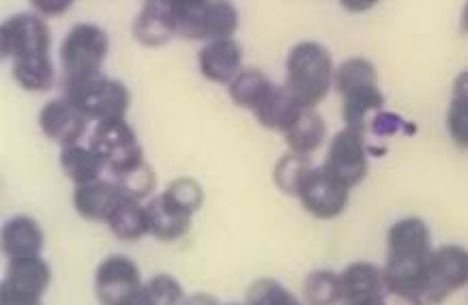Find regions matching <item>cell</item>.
<instances>
[{
	"mask_svg": "<svg viewBox=\"0 0 468 305\" xmlns=\"http://www.w3.org/2000/svg\"><path fill=\"white\" fill-rule=\"evenodd\" d=\"M432 252V233L421 217L398 219L387 233V258L383 265L385 289L409 292L421 299Z\"/></svg>",
	"mask_w": 468,
	"mask_h": 305,
	"instance_id": "6da1fadb",
	"label": "cell"
},
{
	"mask_svg": "<svg viewBox=\"0 0 468 305\" xmlns=\"http://www.w3.org/2000/svg\"><path fill=\"white\" fill-rule=\"evenodd\" d=\"M335 89L342 95V119L348 130L367 136V127L385 108V93L378 87V71L372 60L353 57L335 69Z\"/></svg>",
	"mask_w": 468,
	"mask_h": 305,
	"instance_id": "7a4b0ae2",
	"label": "cell"
},
{
	"mask_svg": "<svg viewBox=\"0 0 468 305\" xmlns=\"http://www.w3.org/2000/svg\"><path fill=\"white\" fill-rule=\"evenodd\" d=\"M335 84L331 52L318 41H301L286 58L284 89L303 110H316Z\"/></svg>",
	"mask_w": 468,
	"mask_h": 305,
	"instance_id": "3957f363",
	"label": "cell"
},
{
	"mask_svg": "<svg viewBox=\"0 0 468 305\" xmlns=\"http://www.w3.org/2000/svg\"><path fill=\"white\" fill-rule=\"evenodd\" d=\"M176 37L194 41L230 39L239 28V9L228 0H172Z\"/></svg>",
	"mask_w": 468,
	"mask_h": 305,
	"instance_id": "277c9868",
	"label": "cell"
},
{
	"mask_svg": "<svg viewBox=\"0 0 468 305\" xmlns=\"http://www.w3.org/2000/svg\"><path fill=\"white\" fill-rule=\"evenodd\" d=\"M65 100L73 103L90 123H103V121L125 119L129 106H132V93L116 78L106 73L84 78V80L65 82Z\"/></svg>",
	"mask_w": 468,
	"mask_h": 305,
	"instance_id": "5b68a950",
	"label": "cell"
},
{
	"mask_svg": "<svg viewBox=\"0 0 468 305\" xmlns=\"http://www.w3.org/2000/svg\"><path fill=\"white\" fill-rule=\"evenodd\" d=\"M108 52L110 39L101 26L89 22H80L71 26L58 52L65 82L84 80V78L101 73V65L108 58Z\"/></svg>",
	"mask_w": 468,
	"mask_h": 305,
	"instance_id": "8992f818",
	"label": "cell"
},
{
	"mask_svg": "<svg viewBox=\"0 0 468 305\" xmlns=\"http://www.w3.org/2000/svg\"><path fill=\"white\" fill-rule=\"evenodd\" d=\"M89 144L106 163V170L112 174V179L146 162L143 144L135 136L133 127L127 123V119L95 123Z\"/></svg>",
	"mask_w": 468,
	"mask_h": 305,
	"instance_id": "52a82bcc",
	"label": "cell"
},
{
	"mask_svg": "<svg viewBox=\"0 0 468 305\" xmlns=\"http://www.w3.org/2000/svg\"><path fill=\"white\" fill-rule=\"evenodd\" d=\"M52 35L48 22L35 11L16 14L0 24V54L14 63L50 58Z\"/></svg>",
	"mask_w": 468,
	"mask_h": 305,
	"instance_id": "ba28073f",
	"label": "cell"
},
{
	"mask_svg": "<svg viewBox=\"0 0 468 305\" xmlns=\"http://www.w3.org/2000/svg\"><path fill=\"white\" fill-rule=\"evenodd\" d=\"M468 286V249L462 246H441L432 252L426 284L421 290L423 305L445 303L453 292Z\"/></svg>",
	"mask_w": 468,
	"mask_h": 305,
	"instance_id": "9c48e42d",
	"label": "cell"
},
{
	"mask_svg": "<svg viewBox=\"0 0 468 305\" xmlns=\"http://www.w3.org/2000/svg\"><path fill=\"white\" fill-rule=\"evenodd\" d=\"M323 168L342 185L353 189L367 176L369 144L366 133L344 127L326 146Z\"/></svg>",
	"mask_w": 468,
	"mask_h": 305,
	"instance_id": "30bf717a",
	"label": "cell"
},
{
	"mask_svg": "<svg viewBox=\"0 0 468 305\" xmlns=\"http://www.w3.org/2000/svg\"><path fill=\"white\" fill-rule=\"evenodd\" d=\"M144 289L138 265L122 254H112L95 271V295L101 305H132Z\"/></svg>",
	"mask_w": 468,
	"mask_h": 305,
	"instance_id": "8fae6325",
	"label": "cell"
},
{
	"mask_svg": "<svg viewBox=\"0 0 468 305\" xmlns=\"http://www.w3.org/2000/svg\"><path fill=\"white\" fill-rule=\"evenodd\" d=\"M303 209L316 219H335L346 211L350 189L323 166H314L297 194Z\"/></svg>",
	"mask_w": 468,
	"mask_h": 305,
	"instance_id": "7c38bea8",
	"label": "cell"
},
{
	"mask_svg": "<svg viewBox=\"0 0 468 305\" xmlns=\"http://www.w3.org/2000/svg\"><path fill=\"white\" fill-rule=\"evenodd\" d=\"M50 282L52 269L41 256L7 260V269H5L3 284H0V297L27 303H41V297L46 295Z\"/></svg>",
	"mask_w": 468,
	"mask_h": 305,
	"instance_id": "4fadbf2b",
	"label": "cell"
},
{
	"mask_svg": "<svg viewBox=\"0 0 468 305\" xmlns=\"http://www.w3.org/2000/svg\"><path fill=\"white\" fill-rule=\"evenodd\" d=\"M89 127L90 121L65 97L48 101L39 112V130L46 133L48 140L60 146L82 142V138L89 133Z\"/></svg>",
	"mask_w": 468,
	"mask_h": 305,
	"instance_id": "5bb4252c",
	"label": "cell"
},
{
	"mask_svg": "<svg viewBox=\"0 0 468 305\" xmlns=\"http://www.w3.org/2000/svg\"><path fill=\"white\" fill-rule=\"evenodd\" d=\"M342 305H383V269L372 262H350L340 273Z\"/></svg>",
	"mask_w": 468,
	"mask_h": 305,
	"instance_id": "9a60e30c",
	"label": "cell"
},
{
	"mask_svg": "<svg viewBox=\"0 0 468 305\" xmlns=\"http://www.w3.org/2000/svg\"><path fill=\"white\" fill-rule=\"evenodd\" d=\"M200 73L208 82L228 84L243 71V47L234 37L208 41L198 52Z\"/></svg>",
	"mask_w": 468,
	"mask_h": 305,
	"instance_id": "2e32d148",
	"label": "cell"
},
{
	"mask_svg": "<svg viewBox=\"0 0 468 305\" xmlns=\"http://www.w3.org/2000/svg\"><path fill=\"white\" fill-rule=\"evenodd\" d=\"M133 37L144 47H162L176 37L172 0H149L133 20Z\"/></svg>",
	"mask_w": 468,
	"mask_h": 305,
	"instance_id": "e0dca14e",
	"label": "cell"
},
{
	"mask_svg": "<svg viewBox=\"0 0 468 305\" xmlns=\"http://www.w3.org/2000/svg\"><path fill=\"white\" fill-rule=\"evenodd\" d=\"M43 243H46L43 228L30 216H14L0 230V249L7 260L41 256Z\"/></svg>",
	"mask_w": 468,
	"mask_h": 305,
	"instance_id": "ac0fdd59",
	"label": "cell"
},
{
	"mask_svg": "<svg viewBox=\"0 0 468 305\" xmlns=\"http://www.w3.org/2000/svg\"><path fill=\"white\" fill-rule=\"evenodd\" d=\"M121 198V189L112 179H100L73 189V209L86 222L108 224Z\"/></svg>",
	"mask_w": 468,
	"mask_h": 305,
	"instance_id": "d6986e66",
	"label": "cell"
},
{
	"mask_svg": "<svg viewBox=\"0 0 468 305\" xmlns=\"http://www.w3.org/2000/svg\"><path fill=\"white\" fill-rule=\"evenodd\" d=\"M146 216H149V233L157 241H178L192 230L194 216H189V213L178 209L175 203H170L164 196V192L146 203Z\"/></svg>",
	"mask_w": 468,
	"mask_h": 305,
	"instance_id": "ffe728a7",
	"label": "cell"
},
{
	"mask_svg": "<svg viewBox=\"0 0 468 305\" xmlns=\"http://www.w3.org/2000/svg\"><path fill=\"white\" fill-rule=\"evenodd\" d=\"M301 112H303V108L292 100L291 93L284 89V84H282V87L275 84L273 90H271V93L264 97L261 106L254 110V117L264 130L286 133L294 123H297Z\"/></svg>",
	"mask_w": 468,
	"mask_h": 305,
	"instance_id": "44dd1931",
	"label": "cell"
},
{
	"mask_svg": "<svg viewBox=\"0 0 468 305\" xmlns=\"http://www.w3.org/2000/svg\"><path fill=\"white\" fill-rule=\"evenodd\" d=\"M60 168L67 179H69L73 185H86V183L100 181L103 179V170H106V163L101 162V157L92 151L90 144H69L60 149Z\"/></svg>",
	"mask_w": 468,
	"mask_h": 305,
	"instance_id": "7402d4cb",
	"label": "cell"
},
{
	"mask_svg": "<svg viewBox=\"0 0 468 305\" xmlns=\"http://www.w3.org/2000/svg\"><path fill=\"white\" fill-rule=\"evenodd\" d=\"M108 228L121 241H140L149 233V216H146V205L138 200L122 196L119 205L114 206L112 216L108 219Z\"/></svg>",
	"mask_w": 468,
	"mask_h": 305,
	"instance_id": "603a6c76",
	"label": "cell"
},
{
	"mask_svg": "<svg viewBox=\"0 0 468 305\" xmlns=\"http://www.w3.org/2000/svg\"><path fill=\"white\" fill-rule=\"evenodd\" d=\"M286 144L291 152L310 157L323 146L326 138V121L320 117L316 110H303L291 130L284 133Z\"/></svg>",
	"mask_w": 468,
	"mask_h": 305,
	"instance_id": "cb8c5ba5",
	"label": "cell"
},
{
	"mask_svg": "<svg viewBox=\"0 0 468 305\" xmlns=\"http://www.w3.org/2000/svg\"><path fill=\"white\" fill-rule=\"evenodd\" d=\"M275 84L271 82V78L267 73H262L261 69H243L237 78L230 82L228 87V93H230V100L234 106L245 108V110H254L261 106L271 90H273Z\"/></svg>",
	"mask_w": 468,
	"mask_h": 305,
	"instance_id": "d4e9b609",
	"label": "cell"
},
{
	"mask_svg": "<svg viewBox=\"0 0 468 305\" xmlns=\"http://www.w3.org/2000/svg\"><path fill=\"white\" fill-rule=\"evenodd\" d=\"M447 131L460 149H468V69L455 78L447 110Z\"/></svg>",
	"mask_w": 468,
	"mask_h": 305,
	"instance_id": "484cf974",
	"label": "cell"
},
{
	"mask_svg": "<svg viewBox=\"0 0 468 305\" xmlns=\"http://www.w3.org/2000/svg\"><path fill=\"white\" fill-rule=\"evenodd\" d=\"M312 162L310 157H303V155H297V152H291L288 151L286 155H282L280 160H277L275 168H273V181L280 192L288 194V196H294L297 198L301 185H303L305 176L310 174L312 170Z\"/></svg>",
	"mask_w": 468,
	"mask_h": 305,
	"instance_id": "4316f807",
	"label": "cell"
},
{
	"mask_svg": "<svg viewBox=\"0 0 468 305\" xmlns=\"http://www.w3.org/2000/svg\"><path fill=\"white\" fill-rule=\"evenodd\" d=\"M14 78L24 90L30 93H43L50 90L57 82V69H54L52 57L50 58H37L24 60V63H14Z\"/></svg>",
	"mask_w": 468,
	"mask_h": 305,
	"instance_id": "83f0119b",
	"label": "cell"
},
{
	"mask_svg": "<svg viewBox=\"0 0 468 305\" xmlns=\"http://www.w3.org/2000/svg\"><path fill=\"white\" fill-rule=\"evenodd\" d=\"M307 305H337L342 303L340 276L329 269L312 271L303 284Z\"/></svg>",
	"mask_w": 468,
	"mask_h": 305,
	"instance_id": "f1b7e54d",
	"label": "cell"
},
{
	"mask_svg": "<svg viewBox=\"0 0 468 305\" xmlns=\"http://www.w3.org/2000/svg\"><path fill=\"white\" fill-rule=\"evenodd\" d=\"M112 181L116 183V187L121 189L122 196L138 200V203H144V200H151L157 176H155V170L151 168V163L144 162L140 163V166H135L133 170H129L125 174L114 176Z\"/></svg>",
	"mask_w": 468,
	"mask_h": 305,
	"instance_id": "f546056e",
	"label": "cell"
},
{
	"mask_svg": "<svg viewBox=\"0 0 468 305\" xmlns=\"http://www.w3.org/2000/svg\"><path fill=\"white\" fill-rule=\"evenodd\" d=\"M245 305H303L284 284L273 278H261L248 289Z\"/></svg>",
	"mask_w": 468,
	"mask_h": 305,
	"instance_id": "4dcf8cb0",
	"label": "cell"
},
{
	"mask_svg": "<svg viewBox=\"0 0 468 305\" xmlns=\"http://www.w3.org/2000/svg\"><path fill=\"white\" fill-rule=\"evenodd\" d=\"M164 196L175 203L178 209L189 213V216H196L202 209V203H205V189L192 176H178L170 183L168 187L164 189Z\"/></svg>",
	"mask_w": 468,
	"mask_h": 305,
	"instance_id": "1f68e13d",
	"label": "cell"
},
{
	"mask_svg": "<svg viewBox=\"0 0 468 305\" xmlns=\"http://www.w3.org/2000/svg\"><path fill=\"white\" fill-rule=\"evenodd\" d=\"M143 299L149 305H183L185 292L176 278L168 276V273H159L149 282H144Z\"/></svg>",
	"mask_w": 468,
	"mask_h": 305,
	"instance_id": "d6a6232c",
	"label": "cell"
},
{
	"mask_svg": "<svg viewBox=\"0 0 468 305\" xmlns=\"http://www.w3.org/2000/svg\"><path fill=\"white\" fill-rule=\"evenodd\" d=\"M402 131L412 133L415 131V125L406 123V121L402 117H398L396 112H385V110H380L367 127V133H372V136H378V138H391Z\"/></svg>",
	"mask_w": 468,
	"mask_h": 305,
	"instance_id": "836d02e7",
	"label": "cell"
},
{
	"mask_svg": "<svg viewBox=\"0 0 468 305\" xmlns=\"http://www.w3.org/2000/svg\"><path fill=\"white\" fill-rule=\"evenodd\" d=\"M73 7V0H35L33 9L41 17H60Z\"/></svg>",
	"mask_w": 468,
	"mask_h": 305,
	"instance_id": "e575fe53",
	"label": "cell"
},
{
	"mask_svg": "<svg viewBox=\"0 0 468 305\" xmlns=\"http://www.w3.org/2000/svg\"><path fill=\"white\" fill-rule=\"evenodd\" d=\"M383 305H423V303H421V299L415 295H409V292L385 289L383 290Z\"/></svg>",
	"mask_w": 468,
	"mask_h": 305,
	"instance_id": "d590c367",
	"label": "cell"
},
{
	"mask_svg": "<svg viewBox=\"0 0 468 305\" xmlns=\"http://www.w3.org/2000/svg\"><path fill=\"white\" fill-rule=\"evenodd\" d=\"M0 305H41V303H27V301H16V299L0 297Z\"/></svg>",
	"mask_w": 468,
	"mask_h": 305,
	"instance_id": "8d00e7d4",
	"label": "cell"
},
{
	"mask_svg": "<svg viewBox=\"0 0 468 305\" xmlns=\"http://www.w3.org/2000/svg\"><path fill=\"white\" fill-rule=\"evenodd\" d=\"M462 30L468 33V5H464V11H462Z\"/></svg>",
	"mask_w": 468,
	"mask_h": 305,
	"instance_id": "74e56055",
	"label": "cell"
},
{
	"mask_svg": "<svg viewBox=\"0 0 468 305\" xmlns=\"http://www.w3.org/2000/svg\"><path fill=\"white\" fill-rule=\"evenodd\" d=\"M132 305H149V303H146V301H144V299H143V292H140V297H138V299H135V301H133Z\"/></svg>",
	"mask_w": 468,
	"mask_h": 305,
	"instance_id": "f35d334b",
	"label": "cell"
},
{
	"mask_svg": "<svg viewBox=\"0 0 468 305\" xmlns=\"http://www.w3.org/2000/svg\"><path fill=\"white\" fill-rule=\"evenodd\" d=\"M219 305H241V303H219Z\"/></svg>",
	"mask_w": 468,
	"mask_h": 305,
	"instance_id": "ab89813d",
	"label": "cell"
}]
</instances>
